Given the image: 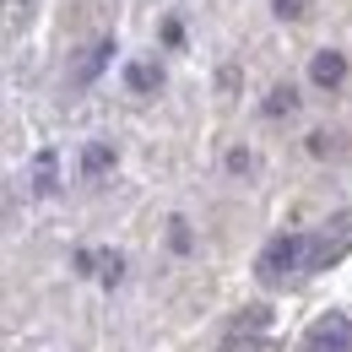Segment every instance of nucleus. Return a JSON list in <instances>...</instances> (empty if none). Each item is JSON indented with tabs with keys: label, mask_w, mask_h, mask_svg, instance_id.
I'll list each match as a JSON object with an SVG mask.
<instances>
[{
	"label": "nucleus",
	"mask_w": 352,
	"mask_h": 352,
	"mask_svg": "<svg viewBox=\"0 0 352 352\" xmlns=\"http://www.w3.org/2000/svg\"><path fill=\"white\" fill-rule=\"evenodd\" d=\"M82 163H87V174H98V168H109V163H114V152H109V146H87V157H82Z\"/></svg>",
	"instance_id": "6e6552de"
},
{
	"label": "nucleus",
	"mask_w": 352,
	"mask_h": 352,
	"mask_svg": "<svg viewBox=\"0 0 352 352\" xmlns=\"http://www.w3.org/2000/svg\"><path fill=\"white\" fill-rule=\"evenodd\" d=\"M309 239H314V271H325L331 261L347 255V244H352V212H336L331 222H320Z\"/></svg>",
	"instance_id": "f03ea898"
},
{
	"label": "nucleus",
	"mask_w": 352,
	"mask_h": 352,
	"mask_svg": "<svg viewBox=\"0 0 352 352\" xmlns=\"http://www.w3.org/2000/svg\"><path fill=\"white\" fill-rule=\"evenodd\" d=\"M255 276L265 287H298L304 276H314V239L309 233H276L255 261Z\"/></svg>",
	"instance_id": "f257e3e1"
},
{
	"label": "nucleus",
	"mask_w": 352,
	"mask_h": 352,
	"mask_svg": "<svg viewBox=\"0 0 352 352\" xmlns=\"http://www.w3.org/2000/svg\"><path fill=\"white\" fill-rule=\"evenodd\" d=\"M38 190H44V195L54 190V157H49V152L38 157Z\"/></svg>",
	"instance_id": "1a4fd4ad"
},
{
	"label": "nucleus",
	"mask_w": 352,
	"mask_h": 352,
	"mask_svg": "<svg viewBox=\"0 0 352 352\" xmlns=\"http://www.w3.org/2000/svg\"><path fill=\"white\" fill-rule=\"evenodd\" d=\"M304 352H352L347 314H320V320L304 331Z\"/></svg>",
	"instance_id": "7ed1b4c3"
},
{
	"label": "nucleus",
	"mask_w": 352,
	"mask_h": 352,
	"mask_svg": "<svg viewBox=\"0 0 352 352\" xmlns=\"http://www.w3.org/2000/svg\"><path fill=\"white\" fill-rule=\"evenodd\" d=\"M276 11H282V16H298V11H304V0H276Z\"/></svg>",
	"instance_id": "9b49d317"
},
{
	"label": "nucleus",
	"mask_w": 352,
	"mask_h": 352,
	"mask_svg": "<svg viewBox=\"0 0 352 352\" xmlns=\"http://www.w3.org/2000/svg\"><path fill=\"white\" fill-rule=\"evenodd\" d=\"M309 76H314L320 87H336V82L347 76V60H342L336 49H320V54H314V65H309Z\"/></svg>",
	"instance_id": "20e7f679"
},
{
	"label": "nucleus",
	"mask_w": 352,
	"mask_h": 352,
	"mask_svg": "<svg viewBox=\"0 0 352 352\" xmlns=\"http://www.w3.org/2000/svg\"><path fill=\"white\" fill-rule=\"evenodd\" d=\"M109 54H114V44L103 38V44H98V49H92V54H87V60H82V71H76V82H92V76H98V71L109 65Z\"/></svg>",
	"instance_id": "39448f33"
},
{
	"label": "nucleus",
	"mask_w": 352,
	"mask_h": 352,
	"mask_svg": "<svg viewBox=\"0 0 352 352\" xmlns=\"http://www.w3.org/2000/svg\"><path fill=\"white\" fill-rule=\"evenodd\" d=\"M293 103H298V98H293V87H276L271 98H265V114H293Z\"/></svg>",
	"instance_id": "423d86ee"
},
{
	"label": "nucleus",
	"mask_w": 352,
	"mask_h": 352,
	"mask_svg": "<svg viewBox=\"0 0 352 352\" xmlns=\"http://www.w3.org/2000/svg\"><path fill=\"white\" fill-rule=\"evenodd\" d=\"M152 82H157L152 65H131V87H152Z\"/></svg>",
	"instance_id": "9d476101"
},
{
	"label": "nucleus",
	"mask_w": 352,
	"mask_h": 352,
	"mask_svg": "<svg viewBox=\"0 0 352 352\" xmlns=\"http://www.w3.org/2000/svg\"><path fill=\"white\" fill-rule=\"evenodd\" d=\"M265 320H271V309H261V304H255V309H244V314H239V331H261Z\"/></svg>",
	"instance_id": "0eeeda50"
}]
</instances>
